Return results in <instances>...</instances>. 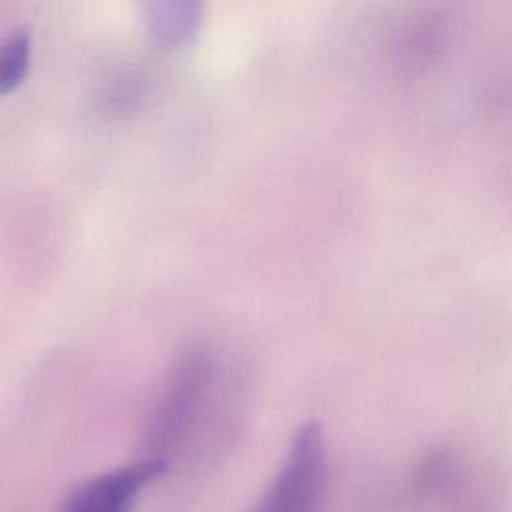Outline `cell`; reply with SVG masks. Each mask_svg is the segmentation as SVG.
<instances>
[{
	"instance_id": "6da1fadb",
	"label": "cell",
	"mask_w": 512,
	"mask_h": 512,
	"mask_svg": "<svg viewBox=\"0 0 512 512\" xmlns=\"http://www.w3.org/2000/svg\"><path fill=\"white\" fill-rule=\"evenodd\" d=\"M328 460L322 426L304 422L254 512H320Z\"/></svg>"
},
{
	"instance_id": "7a4b0ae2",
	"label": "cell",
	"mask_w": 512,
	"mask_h": 512,
	"mask_svg": "<svg viewBox=\"0 0 512 512\" xmlns=\"http://www.w3.org/2000/svg\"><path fill=\"white\" fill-rule=\"evenodd\" d=\"M168 464L160 458L144 456L132 464L102 472L76 486L62 512H130L142 488L162 476Z\"/></svg>"
},
{
	"instance_id": "3957f363",
	"label": "cell",
	"mask_w": 512,
	"mask_h": 512,
	"mask_svg": "<svg viewBox=\"0 0 512 512\" xmlns=\"http://www.w3.org/2000/svg\"><path fill=\"white\" fill-rule=\"evenodd\" d=\"M202 20V6L194 2H170V4H148L146 22L150 34L160 42L178 44L192 38Z\"/></svg>"
},
{
	"instance_id": "277c9868",
	"label": "cell",
	"mask_w": 512,
	"mask_h": 512,
	"mask_svg": "<svg viewBox=\"0 0 512 512\" xmlns=\"http://www.w3.org/2000/svg\"><path fill=\"white\" fill-rule=\"evenodd\" d=\"M32 56V32L18 26L0 36V94H8L22 84Z\"/></svg>"
}]
</instances>
